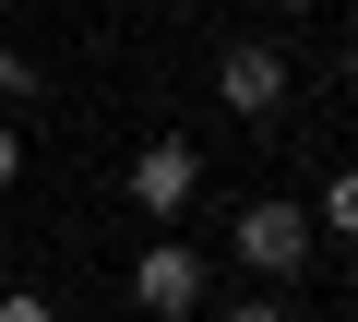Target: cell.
Here are the masks:
<instances>
[{"instance_id":"obj_6","label":"cell","mask_w":358,"mask_h":322,"mask_svg":"<svg viewBox=\"0 0 358 322\" xmlns=\"http://www.w3.org/2000/svg\"><path fill=\"white\" fill-rule=\"evenodd\" d=\"M13 96H36V60H24L13 36H0V108H13Z\"/></svg>"},{"instance_id":"obj_8","label":"cell","mask_w":358,"mask_h":322,"mask_svg":"<svg viewBox=\"0 0 358 322\" xmlns=\"http://www.w3.org/2000/svg\"><path fill=\"white\" fill-rule=\"evenodd\" d=\"M215 322H299V310H287V298H263V286H251V298H227V310H215Z\"/></svg>"},{"instance_id":"obj_5","label":"cell","mask_w":358,"mask_h":322,"mask_svg":"<svg viewBox=\"0 0 358 322\" xmlns=\"http://www.w3.org/2000/svg\"><path fill=\"white\" fill-rule=\"evenodd\" d=\"M310 227H322V239H346V251H358V168H334V180H322V191H310Z\"/></svg>"},{"instance_id":"obj_4","label":"cell","mask_w":358,"mask_h":322,"mask_svg":"<svg viewBox=\"0 0 358 322\" xmlns=\"http://www.w3.org/2000/svg\"><path fill=\"white\" fill-rule=\"evenodd\" d=\"M287 96H299V72H287L275 36H227V48H215V108H227V119L263 131V119H287Z\"/></svg>"},{"instance_id":"obj_10","label":"cell","mask_w":358,"mask_h":322,"mask_svg":"<svg viewBox=\"0 0 358 322\" xmlns=\"http://www.w3.org/2000/svg\"><path fill=\"white\" fill-rule=\"evenodd\" d=\"M263 13H287V24H299V13H322V0H263Z\"/></svg>"},{"instance_id":"obj_2","label":"cell","mask_w":358,"mask_h":322,"mask_svg":"<svg viewBox=\"0 0 358 322\" xmlns=\"http://www.w3.org/2000/svg\"><path fill=\"white\" fill-rule=\"evenodd\" d=\"M120 286H131V310H143V322H192V310L215 298V263H203L192 239H167V227H155V239L131 251V275H120Z\"/></svg>"},{"instance_id":"obj_7","label":"cell","mask_w":358,"mask_h":322,"mask_svg":"<svg viewBox=\"0 0 358 322\" xmlns=\"http://www.w3.org/2000/svg\"><path fill=\"white\" fill-rule=\"evenodd\" d=\"M0 322H60V298H36V286H0Z\"/></svg>"},{"instance_id":"obj_11","label":"cell","mask_w":358,"mask_h":322,"mask_svg":"<svg viewBox=\"0 0 358 322\" xmlns=\"http://www.w3.org/2000/svg\"><path fill=\"white\" fill-rule=\"evenodd\" d=\"M346 96H358V36H346Z\"/></svg>"},{"instance_id":"obj_9","label":"cell","mask_w":358,"mask_h":322,"mask_svg":"<svg viewBox=\"0 0 358 322\" xmlns=\"http://www.w3.org/2000/svg\"><path fill=\"white\" fill-rule=\"evenodd\" d=\"M13 180H24V131L0 119V191H13Z\"/></svg>"},{"instance_id":"obj_1","label":"cell","mask_w":358,"mask_h":322,"mask_svg":"<svg viewBox=\"0 0 358 322\" xmlns=\"http://www.w3.org/2000/svg\"><path fill=\"white\" fill-rule=\"evenodd\" d=\"M310 251H322V227H310V203H299V191H251V203L227 215V263H239V275H263V286H299V275H310Z\"/></svg>"},{"instance_id":"obj_3","label":"cell","mask_w":358,"mask_h":322,"mask_svg":"<svg viewBox=\"0 0 358 322\" xmlns=\"http://www.w3.org/2000/svg\"><path fill=\"white\" fill-rule=\"evenodd\" d=\"M120 191H131V215L179 227V215L203 203V143H192V131H155V143H131V168H120Z\"/></svg>"},{"instance_id":"obj_12","label":"cell","mask_w":358,"mask_h":322,"mask_svg":"<svg viewBox=\"0 0 358 322\" xmlns=\"http://www.w3.org/2000/svg\"><path fill=\"white\" fill-rule=\"evenodd\" d=\"M346 322H358V298H346Z\"/></svg>"}]
</instances>
